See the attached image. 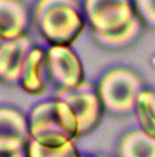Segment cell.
Returning a JSON list of instances; mask_svg holds the SVG:
<instances>
[{"instance_id":"obj_11","label":"cell","mask_w":155,"mask_h":157,"mask_svg":"<svg viewBox=\"0 0 155 157\" xmlns=\"http://www.w3.org/2000/svg\"><path fill=\"white\" fill-rule=\"evenodd\" d=\"M120 157H155V138L143 130L128 132L120 142Z\"/></svg>"},{"instance_id":"obj_5","label":"cell","mask_w":155,"mask_h":157,"mask_svg":"<svg viewBox=\"0 0 155 157\" xmlns=\"http://www.w3.org/2000/svg\"><path fill=\"white\" fill-rule=\"evenodd\" d=\"M55 99L67 103L74 112L78 121V138L89 135L100 124L103 116V103L98 94V88L85 81L76 90H58Z\"/></svg>"},{"instance_id":"obj_6","label":"cell","mask_w":155,"mask_h":157,"mask_svg":"<svg viewBox=\"0 0 155 157\" xmlns=\"http://www.w3.org/2000/svg\"><path fill=\"white\" fill-rule=\"evenodd\" d=\"M47 71L58 90H76L85 83V71L73 47L49 46L47 50Z\"/></svg>"},{"instance_id":"obj_17","label":"cell","mask_w":155,"mask_h":157,"mask_svg":"<svg viewBox=\"0 0 155 157\" xmlns=\"http://www.w3.org/2000/svg\"><path fill=\"white\" fill-rule=\"evenodd\" d=\"M2 43H3V40H2V37H0V46H2Z\"/></svg>"},{"instance_id":"obj_12","label":"cell","mask_w":155,"mask_h":157,"mask_svg":"<svg viewBox=\"0 0 155 157\" xmlns=\"http://www.w3.org/2000/svg\"><path fill=\"white\" fill-rule=\"evenodd\" d=\"M143 30V22L142 19H137L131 28L126 30L118 33L114 36H99V35H92L95 41L100 47L106 50H122L126 47L132 46L137 39L140 37Z\"/></svg>"},{"instance_id":"obj_3","label":"cell","mask_w":155,"mask_h":157,"mask_svg":"<svg viewBox=\"0 0 155 157\" xmlns=\"http://www.w3.org/2000/svg\"><path fill=\"white\" fill-rule=\"evenodd\" d=\"M144 91L143 80L136 72L126 68H115L102 76L98 94L107 113L128 116L136 110L139 95Z\"/></svg>"},{"instance_id":"obj_2","label":"cell","mask_w":155,"mask_h":157,"mask_svg":"<svg viewBox=\"0 0 155 157\" xmlns=\"http://www.w3.org/2000/svg\"><path fill=\"white\" fill-rule=\"evenodd\" d=\"M32 139L45 146H62L78 138V121L67 103L59 99L34 106L29 114Z\"/></svg>"},{"instance_id":"obj_16","label":"cell","mask_w":155,"mask_h":157,"mask_svg":"<svg viewBox=\"0 0 155 157\" xmlns=\"http://www.w3.org/2000/svg\"><path fill=\"white\" fill-rule=\"evenodd\" d=\"M0 157H27V152L16 153V155H3V153H0Z\"/></svg>"},{"instance_id":"obj_14","label":"cell","mask_w":155,"mask_h":157,"mask_svg":"<svg viewBox=\"0 0 155 157\" xmlns=\"http://www.w3.org/2000/svg\"><path fill=\"white\" fill-rule=\"evenodd\" d=\"M27 157H81L73 142L62 146H45L32 139L27 147Z\"/></svg>"},{"instance_id":"obj_15","label":"cell","mask_w":155,"mask_h":157,"mask_svg":"<svg viewBox=\"0 0 155 157\" xmlns=\"http://www.w3.org/2000/svg\"><path fill=\"white\" fill-rule=\"evenodd\" d=\"M133 3L143 25L155 30V0H133Z\"/></svg>"},{"instance_id":"obj_4","label":"cell","mask_w":155,"mask_h":157,"mask_svg":"<svg viewBox=\"0 0 155 157\" xmlns=\"http://www.w3.org/2000/svg\"><path fill=\"white\" fill-rule=\"evenodd\" d=\"M84 17L92 35L114 36L137 21L133 0H85Z\"/></svg>"},{"instance_id":"obj_10","label":"cell","mask_w":155,"mask_h":157,"mask_svg":"<svg viewBox=\"0 0 155 157\" xmlns=\"http://www.w3.org/2000/svg\"><path fill=\"white\" fill-rule=\"evenodd\" d=\"M49 81L51 80L47 71V51L34 47L26 59L19 86L29 95L40 97L45 94Z\"/></svg>"},{"instance_id":"obj_13","label":"cell","mask_w":155,"mask_h":157,"mask_svg":"<svg viewBox=\"0 0 155 157\" xmlns=\"http://www.w3.org/2000/svg\"><path fill=\"white\" fill-rule=\"evenodd\" d=\"M135 112L137 114L142 130L155 138V91L144 90L139 95Z\"/></svg>"},{"instance_id":"obj_1","label":"cell","mask_w":155,"mask_h":157,"mask_svg":"<svg viewBox=\"0 0 155 157\" xmlns=\"http://www.w3.org/2000/svg\"><path fill=\"white\" fill-rule=\"evenodd\" d=\"M82 10L77 0H38L33 21L49 46L73 47L87 25Z\"/></svg>"},{"instance_id":"obj_9","label":"cell","mask_w":155,"mask_h":157,"mask_svg":"<svg viewBox=\"0 0 155 157\" xmlns=\"http://www.w3.org/2000/svg\"><path fill=\"white\" fill-rule=\"evenodd\" d=\"M30 14L21 0H0V37L3 41H14L27 37Z\"/></svg>"},{"instance_id":"obj_7","label":"cell","mask_w":155,"mask_h":157,"mask_svg":"<svg viewBox=\"0 0 155 157\" xmlns=\"http://www.w3.org/2000/svg\"><path fill=\"white\" fill-rule=\"evenodd\" d=\"M32 141L29 119L13 108H0V153L27 152Z\"/></svg>"},{"instance_id":"obj_8","label":"cell","mask_w":155,"mask_h":157,"mask_svg":"<svg viewBox=\"0 0 155 157\" xmlns=\"http://www.w3.org/2000/svg\"><path fill=\"white\" fill-rule=\"evenodd\" d=\"M33 48L29 37L3 41L0 46V84L19 86L25 63Z\"/></svg>"}]
</instances>
